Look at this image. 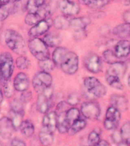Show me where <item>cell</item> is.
I'll use <instances>...</instances> for the list:
<instances>
[{"label": "cell", "mask_w": 130, "mask_h": 146, "mask_svg": "<svg viewBox=\"0 0 130 146\" xmlns=\"http://www.w3.org/2000/svg\"><path fill=\"white\" fill-rule=\"evenodd\" d=\"M1 82H2V91H3V94H4L6 98H11V96L14 94V90H15V87H14V84H11L10 79H1Z\"/></svg>", "instance_id": "34"}, {"label": "cell", "mask_w": 130, "mask_h": 146, "mask_svg": "<svg viewBox=\"0 0 130 146\" xmlns=\"http://www.w3.org/2000/svg\"><path fill=\"white\" fill-rule=\"evenodd\" d=\"M52 94H53V91L52 87L48 88L42 93L39 94L36 105V110L40 113L45 114L49 112L52 107Z\"/></svg>", "instance_id": "7"}, {"label": "cell", "mask_w": 130, "mask_h": 146, "mask_svg": "<svg viewBox=\"0 0 130 146\" xmlns=\"http://www.w3.org/2000/svg\"><path fill=\"white\" fill-rule=\"evenodd\" d=\"M105 78H106V82L110 87L117 89V90H123V85L119 78L113 76V75H107V74H106Z\"/></svg>", "instance_id": "32"}, {"label": "cell", "mask_w": 130, "mask_h": 146, "mask_svg": "<svg viewBox=\"0 0 130 146\" xmlns=\"http://www.w3.org/2000/svg\"><path fill=\"white\" fill-rule=\"evenodd\" d=\"M19 129L23 135H25L27 138L31 137L34 133V125L31 121L29 119L23 120L21 124Z\"/></svg>", "instance_id": "26"}, {"label": "cell", "mask_w": 130, "mask_h": 146, "mask_svg": "<svg viewBox=\"0 0 130 146\" xmlns=\"http://www.w3.org/2000/svg\"><path fill=\"white\" fill-rule=\"evenodd\" d=\"M50 26H51L50 18L43 19L36 25L32 26L31 28L29 30L28 34L31 38L38 37V36H42L46 33H47Z\"/></svg>", "instance_id": "12"}, {"label": "cell", "mask_w": 130, "mask_h": 146, "mask_svg": "<svg viewBox=\"0 0 130 146\" xmlns=\"http://www.w3.org/2000/svg\"><path fill=\"white\" fill-rule=\"evenodd\" d=\"M111 139L114 143L116 144V145H124L123 139H122V137H121L120 131L115 130V131L112 133Z\"/></svg>", "instance_id": "44"}, {"label": "cell", "mask_w": 130, "mask_h": 146, "mask_svg": "<svg viewBox=\"0 0 130 146\" xmlns=\"http://www.w3.org/2000/svg\"><path fill=\"white\" fill-rule=\"evenodd\" d=\"M86 125V120L80 117V118L76 119V120L71 125L70 128H69V129H68V133L70 135H74L77 134L78 132H81L82 130L84 129Z\"/></svg>", "instance_id": "27"}, {"label": "cell", "mask_w": 130, "mask_h": 146, "mask_svg": "<svg viewBox=\"0 0 130 146\" xmlns=\"http://www.w3.org/2000/svg\"><path fill=\"white\" fill-rule=\"evenodd\" d=\"M112 32L118 38L125 39L130 37V23L125 22L117 25L113 29Z\"/></svg>", "instance_id": "20"}, {"label": "cell", "mask_w": 130, "mask_h": 146, "mask_svg": "<svg viewBox=\"0 0 130 146\" xmlns=\"http://www.w3.org/2000/svg\"><path fill=\"white\" fill-rule=\"evenodd\" d=\"M14 71L13 57L8 52L0 54V76L3 80L10 79Z\"/></svg>", "instance_id": "6"}, {"label": "cell", "mask_w": 130, "mask_h": 146, "mask_svg": "<svg viewBox=\"0 0 130 146\" xmlns=\"http://www.w3.org/2000/svg\"><path fill=\"white\" fill-rule=\"evenodd\" d=\"M43 128L49 130L51 132H54L57 129V113L56 111L48 112L45 113L42 121Z\"/></svg>", "instance_id": "15"}, {"label": "cell", "mask_w": 130, "mask_h": 146, "mask_svg": "<svg viewBox=\"0 0 130 146\" xmlns=\"http://www.w3.org/2000/svg\"><path fill=\"white\" fill-rule=\"evenodd\" d=\"M80 100H81V97L78 94L75 92L70 94L67 98V103L71 107H74L75 105H77L80 102Z\"/></svg>", "instance_id": "43"}, {"label": "cell", "mask_w": 130, "mask_h": 146, "mask_svg": "<svg viewBox=\"0 0 130 146\" xmlns=\"http://www.w3.org/2000/svg\"><path fill=\"white\" fill-rule=\"evenodd\" d=\"M2 101H3V91L2 87L0 86V105L2 104Z\"/></svg>", "instance_id": "52"}, {"label": "cell", "mask_w": 130, "mask_h": 146, "mask_svg": "<svg viewBox=\"0 0 130 146\" xmlns=\"http://www.w3.org/2000/svg\"><path fill=\"white\" fill-rule=\"evenodd\" d=\"M81 113L88 119L97 120L100 117L101 110L98 102L94 100H88L82 104Z\"/></svg>", "instance_id": "9"}, {"label": "cell", "mask_w": 130, "mask_h": 146, "mask_svg": "<svg viewBox=\"0 0 130 146\" xmlns=\"http://www.w3.org/2000/svg\"><path fill=\"white\" fill-rule=\"evenodd\" d=\"M69 105L67 103V101H61L59 102L56 106V113H60V112H66L67 111L69 108Z\"/></svg>", "instance_id": "46"}, {"label": "cell", "mask_w": 130, "mask_h": 146, "mask_svg": "<svg viewBox=\"0 0 130 146\" xmlns=\"http://www.w3.org/2000/svg\"><path fill=\"white\" fill-rule=\"evenodd\" d=\"M10 3V0H0V8H2L3 5Z\"/></svg>", "instance_id": "51"}, {"label": "cell", "mask_w": 130, "mask_h": 146, "mask_svg": "<svg viewBox=\"0 0 130 146\" xmlns=\"http://www.w3.org/2000/svg\"><path fill=\"white\" fill-rule=\"evenodd\" d=\"M0 145H2V142H1V141H0Z\"/></svg>", "instance_id": "58"}, {"label": "cell", "mask_w": 130, "mask_h": 146, "mask_svg": "<svg viewBox=\"0 0 130 146\" xmlns=\"http://www.w3.org/2000/svg\"><path fill=\"white\" fill-rule=\"evenodd\" d=\"M21 99L22 100L23 102L25 103H27L29 102L30 100L32 99V94L31 92H30L27 90V91H23L22 94L21 96Z\"/></svg>", "instance_id": "47"}, {"label": "cell", "mask_w": 130, "mask_h": 146, "mask_svg": "<svg viewBox=\"0 0 130 146\" xmlns=\"http://www.w3.org/2000/svg\"><path fill=\"white\" fill-rule=\"evenodd\" d=\"M25 103L23 102L21 99H14L11 103V110L14 112H21L25 113Z\"/></svg>", "instance_id": "40"}, {"label": "cell", "mask_w": 130, "mask_h": 146, "mask_svg": "<svg viewBox=\"0 0 130 146\" xmlns=\"http://www.w3.org/2000/svg\"><path fill=\"white\" fill-rule=\"evenodd\" d=\"M114 52L119 59L128 56L130 54V41L122 39L116 43L114 47Z\"/></svg>", "instance_id": "17"}, {"label": "cell", "mask_w": 130, "mask_h": 146, "mask_svg": "<svg viewBox=\"0 0 130 146\" xmlns=\"http://www.w3.org/2000/svg\"><path fill=\"white\" fill-rule=\"evenodd\" d=\"M15 129L11 119L3 117L0 119V136L4 139H11Z\"/></svg>", "instance_id": "13"}, {"label": "cell", "mask_w": 130, "mask_h": 146, "mask_svg": "<svg viewBox=\"0 0 130 146\" xmlns=\"http://www.w3.org/2000/svg\"><path fill=\"white\" fill-rule=\"evenodd\" d=\"M11 145L15 146H25L26 145V143L20 139H14L11 141Z\"/></svg>", "instance_id": "48"}, {"label": "cell", "mask_w": 130, "mask_h": 146, "mask_svg": "<svg viewBox=\"0 0 130 146\" xmlns=\"http://www.w3.org/2000/svg\"><path fill=\"white\" fill-rule=\"evenodd\" d=\"M84 86L86 91L95 98H103L107 94L106 87L97 78L93 76H89L84 78Z\"/></svg>", "instance_id": "4"}, {"label": "cell", "mask_w": 130, "mask_h": 146, "mask_svg": "<svg viewBox=\"0 0 130 146\" xmlns=\"http://www.w3.org/2000/svg\"><path fill=\"white\" fill-rule=\"evenodd\" d=\"M4 39L7 46L15 53L21 56L26 53L25 41L18 32L15 30H7L4 34Z\"/></svg>", "instance_id": "1"}, {"label": "cell", "mask_w": 130, "mask_h": 146, "mask_svg": "<svg viewBox=\"0 0 130 146\" xmlns=\"http://www.w3.org/2000/svg\"><path fill=\"white\" fill-rule=\"evenodd\" d=\"M59 9L64 15H77L80 11L79 5L72 0H61L59 2Z\"/></svg>", "instance_id": "11"}, {"label": "cell", "mask_w": 130, "mask_h": 146, "mask_svg": "<svg viewBox=\"0 0 130 146\" xmlns=\"http://www.w3.org/2000/svg\"><path fill=\"white\" fill-rule=\"evenodd\" d=\"M91 24V20L88 17H78V18H71L70 27L73 31L86 30V27Z\"/></svg>", "instance_id": "19"}, {"label": "cell", "mask_w": 130, "mask_h": 146, "mask_svg": "<svg viewBox=\"0 0 130 146\" xmlns=\"http://www.w3.org/2000/svg\"><path fill=\"white\" fill-rule=\"evenodd\" d=\"M127 82H128V85H129V87L130 88V75H129V77H128Z\"/></svg>", "instance_id": "54"}, {"label": "cell", "mask_w": 130, "mask_h": 146, "mask_svg": "<svg viewBox=\"0 0 130 146\" xmlns=\"http://www.w3.org/2000/svg\"><path fill=\"white\" fill-rule=\"evenodd\" d=\"M119 131L124 145H130V121L125 122Z\"/></svg>", "instance_id": "29"}, {"label": "cell", "mask_w": 130, "mask_h": 146, "mask_svg": "<svg viewBox=\"0 0 130 146\" xmlns=\"http://www.w3.org/2000/svg\"><path fill=\"white\" fill-rule=\"evenodd\" d=\"M123 4L125 5V6H129L130 5V0H123Z\"/></svg>", "instance_id": "53"}, {"label": "cell", "mask_w": 130, "mask_h": 146, "mask_svg": "<svg viewBox=\"0 0 130 146\" xmlns=\"http://www.w3.org/2000/svg\"><path fill=\"white\" fill-rule=\"evenodd\" d=\"M100 140V130L95 129L91 131L88 137V141L91 145H97Z\"/></svg>", "instance_id": "39"}, {"label": "cell", "mask_w": 130, "mask_h": 146, "mask_svg": "<svg viewBox=\"0 0 130 146\" xmlns=\"http://www.w3.org/2000/svg\"><path fill=\"white\" fill-rule=\"evenodd\" d=\"M79 65V59L78 56L75 52L69 51L66 53L63 59L62 60L59 65V68L66 75H74L77 72Z\"/></svg>", "instance_id": "3"}, {"label": "cell", "mask_w": 130, "mask_h": 146, "mask_svg": "<svg viewBox=\"0 0 130 146\" xmlns=\"http://www.w3.org/2000/svg\"><path fill=\"white\" fill-rule=\"evenodd\" d=\"M71 18L66 15L57 16L52 21V25L58 30H66L70 27Z\"/></svg>", "instance_id": "22"}, {"label": "cell", "mask_w": 130, "mask_h": 146, "mask_svg": "<svg viewBox=\"0 0 130 146\" xmlns=\"http://www.w3.org/2000/svg\"><path fill=\"white\" fill-rule=\"evenodd\" d=\"M13 84L15 89L17 91L23 92V91H27L30 87L28 76L24 72L18 73L14 78Z\"/></svg>", "instance_id": "14"}, {"label": "cell", "mask_w": 130, "mask_h": 146, "mask_svg": "<svg viewBox=\"0 0 130 146\" xmlns=\"http://www.w3.org/2000/svg\"><path fill=\"white\" fill-rule=\"evenodd\" d=\"M53 132H51L49 130L43 128L39 133V139L40 143L43 145H50L53 143L54 137H53Z\"/></svg>", "instance_id": "25"}, {"label": "cell", "mask_w": 130, "mask_h": 146, "mask_svg": "<svg viewBox=\"0 0 130 146\" xmlns=\"http://www.w3.org/2000/svg\"><path fill=\"white\" fill-rule=\"evenodd\" d=\"M46 3V0H28L27 11L31 13L36 12Z\"/></svg>", "instance_id": "37"}, {"label": "cell", "mask_w": 130, "mask_h": 146, "mask_svg": "<svg viewBox=\"0 0 130 146\" xmlns=\"http://www.w3.org/2000/svg\"><path fill=\"white\" fill-rule=\"evenodd\" d=\"M68 50L65 47H62V46H57L54 50L52 52V60L56 64V66L59 67L60 63H61L62 60L63 59L66 53L68 52Z\"/></svg>", "instance_id": "28"}, {"label": "cell", "mask_w": 130, "mask_h": 146, "mask_svg": "<svg viewBox=\"0 0 130 146\" xmlns=\"http://www.w3.org/2000/svg\"><path fill=\"white\" fill-rule=\"evenodd\" d=\"M74 38L77 40H81L85 38L87 36L86 30H80V31H75L73 34Z\"/></svg>", "instance_id": "45"}, {"label": "cell", "mask_w": 130, "mask_h": 146, "mask_svg": "<svg viewBox=\"0 0 130 146\" xmlns=\"http://www.w3.org/2000/svg\"><path fill=\"white\" fill-rule=\"evenodd\" d=\"M97 145L98 146H106V145H109V143L108 141H107L106 140H103V139H100L99 142L98 143Z\"/></svg>", "instance_id": "50"}, {"label": "cell", "mask_w": 130, "mask_h": 146, "mask_svg": "<svg viewBox=\"0 0 130 146\" xmlns=\"http://www.w3.org/2000/svg\"><path fill=\"white\" fill-rule=\"evenodd\" d=\"M120 119V111L116 107L110 106L107 108L106 112L103 126L107 130H115L118 127Z\"/></svg>", "instance_id": "8"}, {"label": "cell", "mask_w": 130, "mask_h": 146, "mask_svg": "<svg viewBox=\"0 0 130 146\" xmlns=\"http://www.w3.org/2000/svg\"><path fill=\"white\" fill-rule=\"evenodd\" d=\"M1 79H2V78H1V76H0V82H1Z\"/></svg>", "instance_id": "57"}, {"label": "cell", "mask_w": 130, "mask_h": 146, "mask_svg": "<svg viewBox=\"0 0 130 146\" xmlns=\"http://www.w3.org/2000/svg\"><path fill=\"white\" fill-rule=\"evenodd\" d=\"M43 40L50 47H57L61 43V37L54 33H48L44 36Z\"/></svg>", "instance_id": "23"}, {"label": "cell", "mask_w": 130, "mask_h": 146, "mask_svg": "<svg viewBox=\"0 0 130 146\" xmlns=\"http://www.w3.org/2000/svg\"><path fill=\"white\" fill-rule=\"evenodd\" d=\"M28 48L31 54L38 61L44 60L50 58V52L48 46L44 43V41L38 37L31 38L28 43Z\"/></svg>", "instance_id": "2"}, {"label": "cell", "mask_w": 130, "mask_h": 146, "mask_svg": "<svg viewBox=\"0 0 130 146\" xmlns=\"http://www.w3.org/2000/svg\"><path fill=\"white\" fill-rule=\"evenodd\" d=\"M66 112H60V113H57V129L59 133L61 134H65L68 132L69 128H70V124L67 121L66 116Z\"/></svg>", "instance_id": "21"}, {"label": "cell", "mask_w": 130, "mask_h": 146, "mask_svg": "<svg viewBox=\"0 0 130 146\" xmlns=\"http://www.w3.org/2000/svg\"><path fill=\"white\" fill-rule=\"evenodd\" d=\"M11 8H12V3L5 5L2 8H0V21H1L5 20L9 17V15L12 14Z\"/></svg>", "instance_id": "41"}, {"label": "cell", "mask_w": 130, "mask_h": 146, "mask_svg": "<svg viewBox=\"0 0 130 146\" xmlns=\"http://www.w3.org/2000/svg\"><path fill=\"white\" fill-rule=\"evenodd\" d=\"M25 113L21 112H14L11 110V120L13 123L14 126L16 129H19L21 124L22 123Z\"/></svg>", "instance_id": "38"}, {"label": "cell", "mask_w": 130, "mask_h": 146, "mask_svg": "<svg viewBox=\"0 0 130 146\" xmlns=\"http://www.w3.org/2000/svg\"><path fill=\"white\" fill-rule=\"evenodd\" d=\"M110 104L111 106L116 107L120 112L126 111L129 107L127 98L125 96L121 95V94H113L110 97Z\"/></svg>", "instance_id": "18"}, {"label": "cell", "mask_w": 130, "mask_h": 146, "mask_svg": "<svg viewBox=\"0 0 130 146\" xmlns=\"http://www.w3.org/2000/svg\"><path fill=\"white\" fill-rule=\"evenodd\" d=\"M126 70H127V65L125 64V62L123 61H119L117 62L111 64L109 68L107 69L106 74L116 76L121 79L122 78L125 76Z\"/></svg>", "instance_id": "16"}, {"label": "cell", "mask_w": 130, "mask_h": 146, "mask_svg": "<svg viewBox=\"0 0 130 146\" xmlns=\"http://www.w3.org/2000/svg\"><path fill=\"white\" fill-rule=\"evenodd\" d=\"M80 115H81V112H80L79 110L74 107H72L71 108H69L66 113V119H67V121L70 124V125L76 119L80 118Z\"/></svg>", "instance_id": "33"}, {"label": "cell", "mask_w": 130, "mask_h": 146, "mask_svg": "<svg viewBox=\"0 0 130 146\" xmlns=\"http://www.w3.org/2000/svg\"><path fill=\"white\" fill-rule=\"evenodd\" d=\"M103 59L107 63L111 65V64H113L115 62H119V58L116 55L115 52L111 50H106L103 52Z\"/></svg>", "instance_id": "35"}, {"label": "cell", "mask_w": 130, "mask_h": 146, "mask_svg": "<svg viewBox=\"0 0 130 146\" xmlns=\"http://www.w3.org/2000/svg\"><path fill=\"white\" fill-rule=\"evenodd\" d=\"M52 83V77L50 72L41 71L34 75L32 80V84L34 90L38 94L42 93L46 88L51 87Z\"/></svg>", "instance_id": "5"}, {"label": "cell", "mask_w": 130, "mask_h": 146, "mask_svg": "<svg viewBox=\"0 0 130 146\" xmlns=\"http://www.w3.org/2000/svg\"><path fill=\"white\" fill-rule=\"evenodd\" d=\"M27 4L28 0H19L12 3L11 12L12 14H22L27 10Z\"/></svg>", "instance_id": "31"}, {"label": "cell", "mask_w": 130, "mask_h": 146, "mask_svg": "<svg viewBox=\"0 0 130 146\" xmlns=\"http://www.w3.org/2000/svg\"><path fill=\"white\" fill-rule=\"evenodd\" d=\"M2 21H0V31H1V29H2Z\"/></svg>", "instance_id": "56"}, {"label": "cell", "mask_w": 130, "mask_h": 146, "mask_svg": "<svg viewBox=\"0 0 130 146\" xmlns=\"http://www.w3.org/2000/svg\"><path fill=\"white\" fill-rule=\"evenodd\" d=\"M18 1H19V0H10V3H15Z\"/></svg>", "instance_id": "55"}, {"label": "cell", "mask_w": 130, "mask_h": 146, "mask_svg": "<svg viewBox=\"0 0 130 146\" xmlns=\"http://www.w3.org/2000/svg\"><path fill=\"white\" fill-rule=\"evenodd\" d=\"M44 18L42 17L40 14L39 13L38 11L36 12H28L27 15L25 17V23L29 26H34V25H36L37 23H39L40 21H42Z\"/></svg>", "instance_id": "30"}, {"label": "cell", "mask_w": 130, "mask_h": 146, "mask_svg": "<svg viewBox=\"0 0 130 146\" xmlns=\"http://www.w3.org/2000/svg\"><path fill=\"white\" fill-rule=\"evenodd\" d=\"M31 65L30 60L24 55L18 57L16 59V66L20 69H27Z\"/></svg>", "instance_id": "42"}, {"label": "cell", "mask_w": 130, "mask_h": 146, "mask_svg": "<svg viewBox=\"0 0 130 146\" xmlns=\"http://www.w3.org/2000/svg\"><path fill=\"white\" fill-rule=\"evenodd\" d=\"M84 67L88 71L94 74H98L102 71V59L98 55L91 52L87 55L84 59Z\"/></svg>", "instance_id": "10"}, {"label": "cell", "mask_w": 130, "mask_h": 146, "mask_svg": "<svg viewBox=\"0 0 130 146\" xmlns=\"http://www.w3.org/2000/svg\"><path fill=\"white\" fill-rule=\"evenodd\" d=\"M38 65L39 67L40 68L41 71H44V72H52L56 67V64L54 63L53 60L50 59V58L44 59V60L39 61Z\"/></svg>", "instance_id": "36"}, {"label": "cell", "mask_w": 130, "mask_h": 146, "mask_svg": "<svg viewBox=\"0 0 130 146\" xmlns=\"http://www.w3.org/2000/svg\"><path fill=\"white\" fill-rule=\"evenodd\" d=\"M79 2L90 9H100L108 5L109 0H79Z\"/></svg>", "instance_id": "24"}, {"label": "cell", "mask_w": 130, "mask_h": 146, "mask_svg": "<svg viewBox=\"0 0 130 146\" xmlns=\"http://www.w3.org/2000/svg\"><path fill=\"white\" fill-rule=\"evenodd\" d=\"M123 19L125 22L130 23V10L126 11L123 15Z\"/></svg>", "instance_id": "49"}]
</instances>
